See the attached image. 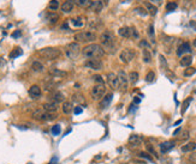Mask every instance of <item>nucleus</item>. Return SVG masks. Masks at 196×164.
<instances>
[{"mask_svg": "<svg viewBox=\"0 0 196 164\" xmlns=\"http://www.w3.org/2000/svg\"><path fill=\"white\" fill-rule=\"evenodd\" d=\"M83 58L90 60V59H100L105 55V49L102 48V46L96 44V43H90L88 46H85L82 50H81Z\"/></svg>", "mask_w": 196, "mask_h": 164, "instance_id": "f257e3e1", "label": "nucleus"}, {"mask_svg": "<svg viewBox=\"0 0 196 164\" xmlns=\"http://www.w3.org/2000/svg\"><path fill=\"white\" fill-rule=\"evenodd\" d=\"M100 41H101V44H102L104 49H108L110 52H114L116 41H114V34L112 31L105 30L100 36Z\"/></svg>", "mask_w": 196, "mask_h": 164, "instance_id": "f03ea898", "label": "nucleus"}, {"mask_svg": "<svg viewBox=\"0 0 196 164\" xmlns=\"http://www.w3.org/2000/svg\"><path fill=\"white\" fill-rule=\"evenodd\" d=\"M39 55L46 60H57L61 56V52L58 48H53V47H47L43 48L41 50H39Z\"/></svg>", "mask_w": 196, "mask_h": 164, "instance_id": "7ed1b4c3", "label": "nucleus"}, {"mask_svg": "<svg viewBox=\"0 0 196 164\" xmlns=\"http://www.w3.org/2000/svg\"><path fill=\"white\" fill-rule=\"evenodd\" d=\"M74 40H76V42H83V43L94 42L96 40V34L93 31H81L74 36Z\"/></svg>", "mask_w": 196, "mask_h": 164, "instance_id": "20e7f679", "label": "nucleus"}, {"mask_svg": "<svg viewBox=\"0 0 196 164\" xmlns=\"http://www.w3.org/2000/svg\"><path fill=\"white\" fill-rule=\"evenodd\" d=\"M80 53H81V46H80L78 42H71L65 47V55L71 60L77 59Z\"/></svg>", "mask_w": 196, "mask_h": 164, "instance_id": "39448f33", "label": "nucleus"}, {"mask_svg": "<svg viewBox=\"0 0 196 164\" xmlns=\"http://www.w3.org/2000/svg\"><path fill=\"white\" fill-rule=\"evenodd\" d=\"M31 116H32V119H35L38 121H49V120H53L54 117H57L53 113H48V112H46L43 109L34 110V112H32V114H31Z\"/></svg>", "mask_w": 196, "mask_h": 164, "instance_id": "423d86ee", "label": "nucleus"}, {"mask_svg": "<svg viewBox=\"0 0 196 164\" xmlns=\"http://www.w3.org/2000/svg\"><path fill=\"white\" fill-rule=\"evenodd\" d=\"M90 95H91V98H93V100H95V101L101 100V98L106 95V86H105V84H96V85H94V87L90 91Z\"/></svg>", "mask_w": 196, "mask_h": 164, "instance_id": "0eeeda50", "label": "nucleus"}, {"mask_svg": "<svg viewBox=\"0 0 196 164\" xmlns=\"http://www.w3.org/2000/svg\"><path fill=\"white\" fill-rule=\"evenodd\" d=\"M135 56H136L135 50H134V49H130V48H126V49L122 50L120 54H119V59H120V61L124 62V63L131 62V61L135 59Z\"/></svg>", "mask_w": 196, "mask_h": 164, "instance_id": "6e6552de", "label": "nucleus"}, {"mask_svg": "<svg viewBox=\"0 0 196 164\" xmlns=\"http://www.w3.org/2000/svg\"><path fill=\"white\" fill-rule=\"evenodd\" d=\"M84 66L87 69H90V70H96V71H99V70H102L104 67V63L100 59H90L88 60L85 63H84Z\"/></svg>", "mask_w": 196, "mask_h": 164, "instance_id": "1a4fd4ad", "label": "nucleus"}, {"mask_svg": "<svg viewBox=\"0 0 196 164\" xmlns=\"http://www.w3.org/2000/svg\"><path fill=\"white\" fill-rule=\"evenodd\" d=\"M118 82H119V89H123L124 91H126L127 85H129V77L124 71H119L118 74Z\"/></svg>", "mask_w": 196, "mask_h": 164, "instance_id": "9d476101", "label": "nucleus"}, {"mask_svg": "<svg viewBox=\"0 0 196 164\" xmlns=\"http://www.w3.org/2000/svg\"><path fill=\"white\" fill-rule=\"evenodd\" d=\"M107 83L112 89H119V82L118 77L114 73H108L107 74Z\"/></svg>", "mask_w": 196, "mask_h": 164, "instance_id": "9b49d317", "label": "nucleus"}, {"mask_svg": "<svg viewBox=\"0 0 196 164\" xmlns=\"http://www.w3.org/2000/svg\"><path fill=\"white\" fill-rule=\"evenodd\" d=\"M41 89L39 85H31L30 89H29V96L31 98H34V100H38V98L41 97Z\"/></svg>", "mask_w": 196, "mask_h": 164, "instance_id": "f8f14e48", "label": "nucleus"}, {"mask_svg": "<svg viewBox=\"0 0 196 164\" xmlns=\"http://www.w3.org/2000/svg\"><path fill=\"white\" fill-rule=\"evenodd\" d=\"M159 146H160V151H161V153H167V152H170V151L175 147V141L167 140V141L161 143Z\"/></svg>", "mask_w": 196, "mask_h": 164, "instance_id": "ddd939ff", "label": "nucleus"}, {"mask_svg": "<svg viewBox=\"0 0 196 164\" xmlns=\"http://www.w3.org/2000/svg\"><path fill=\"white\" fill-rule=\"evenodd\" d=\"M88 9L93 10V11L96 12V13H99V12H101L102 9H104V3L101 1V0H95V1H91V3H90V5L88 6Z\"/></svg>", "mask_w": 196, "mask_h": 164, "instance_id": "4468645a", "label": "nucleus"}, {"mask_svg": "<svg viewBox=\"0 0 196 164\" xmlns=\"http://www.w3.org/2000/svg\"><path fill=\"white\" fill-rule=\"evenodd\" d=\"M112 98H113V93H107V95H105V96L102 97L101 102H100V109H106V108L111 104Z\"/></svg>", "mask_w": 196, "mask_h": 164, "instance_id": "2eb2a0df", "label": "nucleus"}, {"mask_svg": "<svg viewBox=\"0 0 196 164\" xmlns=\"http://www.w3.org/2000/svg\"><path fill=\"white\" fill-rule=\"evenodd\" d=\"M185 53H191V48H190V43L189 42H183L178 47V49H177V55L178 56H182Z\"/></svg>", "mask_w": 196, "mask_h": 164, "instance_id": "dca6fc26", "label": "nucleus"}, {"mask_svg": "<svg viewBox=\"0 0 196 164\" xmlns=\"http://www.w3.org/2000/svg\"><path fill=\"white\" fill-rule=\"evenodd\" d=\"M51 100H52V102H54V103H60V102H64L65 96H64V93L60 92V91H53L52 95H51Z\"/></svg>", "mask_w": 196, "mask_h": 164, "instance_id": "f3484780", "label": "nucleus"}, {"mask_svg": "<svg viewBox=\"0 0 196 164\" xmlns=\"http://www.w3.org/2000/svg\"><path fill=\"white\" fill-rule=\"evenodd\" d=\"M74 6H75L74 0H66V1H64V4L61 5V11L65 13H70L74 10Z\"/></svg>", "mask_w": 196, "mask_h": 164, "instance_id": "a211bd4d", "label": "nucleus"}, {"mask_svg": "<svg viewBox=\"0 0 196 164\" xmlns=\"http://www.w3.org/2000/svg\"><path fill=\"white\" fill-rule=\"evenodd\" d=\"M142 141H143L142 137H140L137 134H133V136H130V138H129V144L131 146H140L142 144Z\"/></svg>", "mask_w": 196, "mask_h": 164, "instance_id": "6ab92c4d", "label": "nucleus"}, {"mask_svg": "<svg viewBox=\"0 0 196 164\" xmlns=\"http://www.w3.org/2000/svg\"><path fill=\"white\" fill-rule=\"evenodd\" d=\"M118 34L119 36L124 37V39H130L131 37V28H129V26H123L118 30Z\"/></svg>", "mask_w": 196, "mask_h": 164, "instance_id": "aec40b11", "label": "nucleus"}, {"mask_svg": "<svg viewBox=\"0 0 196 164\" xmlns=\"http://www.w3.org/2000/svg\"><path fill=\"white\" fill-rule=\"evenodd\" d=\"M74 104L71 103V102H64L63 103V106H61V110H63V113L64 114H71L72 112H74Z\"/></svg>", "mask_w": 196, "mask_h": 164, "instance_id": "412c9836", "label": "nucleus"}, {"mask_svg": "<svg viewBox=\"0 0 196 164\" xmlns=\"http://www.w3.org/2000/svg\"><path fill=\"white\" fill-rule=\"evenodd\" d=\"M42 109L46 110V112H48V113H55V112L58 110V106H57V103H54V102L45 103V104L42 106Z\"/></svg>", "mask_w": 196, "mask_h": 164, "instance_id": "4be33fe9", "label": "nucleus"}, {"mask_svg": "<svg viewBox=\"0 0 196 164\" xmlns=\"http://www.w3.org/2000/svg\"><path fill=\"white\" fill-rule=\"evenodd\" d=\"M181 150L183 152H192L196 150V143L195 141H190V143H186L185 145H183L181 147Z\"/></svg>", "mask_w": 196, "mask_h": 164, "instance_id": "5701e85b", "label": "nucleus"}, {"mask_svg": "<svg viewBox=\"0 0 196 164\" xmlns=\"http://www.w3.org/2000/svg\"><path fill=\"white\" fill-rule=\"evenodd\" d=\"M49 74H51L53 78H61V77H65V76H66V72L60 71V70H58V69H51V70H49Z\"/></svg>", "mask_w": 196, "mask_h": 164, "instance_id": "b1692460", "label": "nucleus"}, {"mask_svg": "<svg viewBox=\"0 0 196 164\" xmlns=\"http://www.w3.org/2000/svg\"><path fill=\"white\" fill-rule=\"evenodd\" d=\"M191 62H192V58H191L190 55L183 56V58L181 59V61H179L181 66H183V67H189L190 65H191Z\"/></svg>", "mask_w": 196, "mask_h": 164, "instance_id": "393cba45", "label": "nucleus"}, {"mask_svg": "<svg viewBox=\"0 0 196 164\" xmlns=\"http://www.w3.org/2000/svg\"><path fill=\"white\" fill-rule=\"evenodd\" d=\"M144 6H146L147 12H148L150 16H155V15H156V12H158V7H156V6H154V5L150 4V3H146Z\"/></svg>", "mask_w": 196, "mask_h": 164, "instance_id": "a878e982", "label": "nucleus"}, {"mask_svg": "<svg viewBox=\"0 0 196 164\" xmlns=\"http://www.w3.org/2000/svg\"><path fill=\"white\" fill-rule=\"evenodd\" d=\"M47 20L51 23V24H55L58 20H59V15L55 13V12H49L47 15Z\"/></svg>", "mask_w": 196, "mask_h": 164, "instance_id": "bb28decb", "label": "nucleus"}, {"mask_svg": "<svg viewBox=\"0 0 196 164\" xmlns=\"http://www.w3.org/2000/svg\"><path fill=\"white\" fill-rule=\"evenodd\" d=\"M31 70L34 72H41V71H43V65L40 61H34L31 65Z\"/></svg>", "mask_w": 196, "mask_h": 164, "instance_id": "cd10ccee", "label": "nucleus"}, {"mask_svg": "<svg viewBox=\"0 0 196 164\" xmlns=\"http://www.w3.org/2000/svg\"><path fill=\"white\" fill-rule=\"evenodd\" d=\"M70 23L72 26H76V28H81L84 25V20L83 18H75V19H70Z\"/></svg>", "mask_w": 196, "mask_h": 164, "instance_id": "c85d7f7f", "label": "nucleus"}, {"mask_svg": "<svg viewBox=\"0 0 196 164\" xmlns=\"http://www.w3.org/2000/svg\"><path fill=\"white\" fill-rule=\"evenodd\" d=\"M142 58H143V61L146 63H149L152 61V54H150V52L148 49H143L142 50Z\"/></svg>", "mask_w": 196, "mask_h": 164, "instance_id": "c756f323", "label": "nucleus"}, {"mask_svg": "<svg viewBox=\"0 0 196 164\" xmlns=\"http://www.w3.org/2000/svg\"><path fill=\"white\" fill-rule=\"evenodd\" d=\"M74 3L77 4L80 7H88L90 5V0H74Z\"/></svg>", "mask_w": 196, "mask_h": 164, "instance_id": "7c9ffc66", "label": "nucleus"}, {"mask_svg": "<svg viewBox=\"0 0 196 164\" xmlns=\"http://www.w3.org/2000/svg\"><path fill=\"white\" fill-rule=\"evenodd\" d=\"M148 35H149V39L152 41V43L154 44L155 43V34H154V25L150 24L149 28H148Z\"/></svg>", "mask_w": 196, "mask_h": 164, "instance_id": "2f4dec72", "label": "nucleus"}, {"mask_svg": "<svg viewBox=\"0 0 196 164\" xmlns=\"http://www.w3.org/2000/svg\"><path fill=\"white\" fill-rule=\"evenodd\" d=\"M191 101H192V97H188L186 100L183 102V106H182V110H181V113H182V115L186 112V109H188V107H189V104L191 103Z\"/></svg>", "mask_w": 196, "mask_h": 164, "instance_id": "473e14b6", "label": "nucleus"}, {"mask_svg": "<svg viewBox=\"0 0 196 164\" xmlns=\"http://www.w3.org/2000/svg\"><path fill=\"white\" fill-rule=\"evenodd\" d=\"M127 77H129V82L131 84H136L139 80V73L137 72H131Z\"/></svg>", "mask_w": 196, "mask_h": 164, "instance_id": "72a5a7b5", "label": "nucleus"}, {"mask_svg": "<svg viewBox=\"0 0 196 164\" xmlns=\"http://www.w3.org/2000/svg\"><path fill=\"white\" fill-rule=\"evenodd\" d=\"M48 9L51 11H57L59 9V1L58 0H51L49 4H48Z\"/></svg>", "mask_w": 196, "mask_h": 164, "instance_id": "f704fd0d", "label": "nucleus"}, {"mask_svg": "<svg viewBox=\"0 0 196 164\" xmlns=\"http://www.w3.org/2000/svg\"><path fill=\"white\" fill-rule=\"evenodd\" d=\"M159 63H160V67L162 69V70H167V61H166V59L164 58V55H160L159 56Z\"/></svg>", "mask_w": 196, "mask_h": 164, "instance_id": "c9c22d12", "label": "nucleus"}, {"mask_svg": "<svg viewBox=\"0 0 196 164\" xmlns=\"http://www.w3.org/2000/svg\"><path fill=\"white\" fill-rule=\"evenodd\" d=\"M22 53H23L22 49L17 47V48H15V49L10 53V58H11V59H16V58H18L19 55H22Z\"/></svg>", "mask_w": 196, "mask_h": 164, "instance_id": "e433bc0d", "label": "nucleus"}, {"mask_svg": "<svg viewBox=\"0 0 196 164\" xmlns=\"http://www.w3.org/2000/svg\"><path fill=\"white\" fill-rule=\"evenodd\" d=\"M51 132H52V134H53V136H59V134H60V132H61L60 125H54V126L52 127V129H51Z\"/></svg>", "mask_w": 196, "mask_h": 164, "instance_id": "4c0bfd02", "label": "nucleus"}, {"mask_svg": "<svg viewBox=\"0 0 196 164\" xmlns=\"http://www.w3.org/2000/svg\"><path fill=\"white\" fill-rule=\"evenodd\" d=\"M72 101L74 102H77V103H83L84 102V97L82 96V95H74L72 96Z\"/></svg>", "mask_w": 196, "mask_h": 164, "instance_id": "58836bf2", "label": "nucleus"}, {"mask_svg": "<svg viewBox=\"0 0 196 164\" xmlns=\"http://www.w3.org/2000/svg\"><path fill=\"white\" fill-rule=\"evenodd\" d=\"M177 3H173V1H170V3H167V5H166V11H173V10H176L177 9Z\"/></svg>", "mask_w": 196, "mask_h": 164, "instance_id": "ea45409f", "label": "nucleus"}, {"mask_svg": "<svg viewBox=\"0 0 196 164\" xmlns=\"http://www.w3.org/2000/svg\"><path fill=\"white\" fill-rule=\"evenodd\" d=\"M196 73V69H194V67H188L185 71H184V76L185 77H190V76H192V74H195Z\"/></svg>", "mask_w": 196, "mask_h": 164, "instance_id": "a19ab883", "label": "nucleus"}, {"mask_svg": "<svg viewBox=\"0 0 196 164\" xmlns=\"http://www.w3.org/2000/svg\"><path fill=\"white\" fill-rule=\"evenodd\" d=\"M154 79H155V73H154L153 71L148 72V73H147V76H146V80H147L148 83H153V82H154Z\"/></svg>", "mask_w": 196, "mask_h": 164, "instance_id": "79ce46f5", "label": "nucleus"}, {"mask_svg": "<svg viewBox=\"0 0 196 164\" xmlns=\"http://www.w3.org/2000/svg\"><path fill=\"white\" fill-rule=\"evenodd\" d=\"M135 12H136V13H139V15H141V16H143V17L148 15L147 10H146V9H143V7H136V9H135Z\"/></svg>", "mask_w": 196, "mask_h": 164, "instance_id": "37998d69", "label": "nucleus"}, {"mask_svg": "<svg viewBox=\"0 0 196 164\" xmlns=\"http://www.w3.org/2000/svg\"><path fill=\"white\" fill-rule=\"evenodd\" d=\"M147 150H148V152H149L150 155H153L155 158H158V157H159V155L156 153V151L154 150V147H153L150 144H148V145H147Z\"/></svg>", "mask_w": 196, "mask_h": 164, "instance_id": "c03bdc74", "label": "nucleus"}, {"mask_svg": "<svg viewBox=\"0 0 196 164\" xmlns=\"http://www.w3.org/2000/svg\"><path fill=\"white\" fill-rule=\"evenodd\" d=\"M140 47L143 48V49H149V48H150V44H149L146 40H142V41L140 42Z\"/></svg>", "mask_w": 196, "mask_h": 164, "instance_id": "a18cd8bd", "label": "nucleus"}, {"mask_svg": "<svg viewBox=\"0 0 196 164\" xmlns=\"http://www.w3.org/2000/svg\"><path fill=\"white\" fill-rule=\"evenodd\" d=\"M139 156H140L141 158H146V159H148V160H153L152 156H150V155H148L147 152H140V153H139Z\"/></svg>", "mask_w": 196, "mask_h": 164, "instance_id": "49530a36", "label": "nucleus"}, {"mask_svg": "<svg viewBox=\"0 0 196 164\" xmlns=\"http://www.w3.org/2000/svg\"><path fill=\"white\" fill-rule=\"evenodd\" d=\"M93 78H94V80H95L97 84H104V79H102L101 76H94Z\"/></svg>", "mask_w": 196, "mask_h": 164, "instance_id": "de8ad7c7", "label": "nucleus"}, {"mask_svg": "<svg viewBox=\"0 0 196 164\" xmlns=\"http://www.w3.org/2000/svg\"><path fill=\"white\" fill-rule=\"evenodd\" d=\"M131 37L133 39H139V32H137V30L134 26L131 28Z\"/></svg>", "mask_w": 196, "mask_h": 164, "instance_id": "09e8293b", "label": "nucleus"}, {"mask_svg": "<svg viewBox=\"0 0 196 164\" xmlns=\"http://www.w3.org/2000/svg\"><path fill=\"white\" fill-rule=\"evenodd\" d=\"M82 112H83V108L82 107H75L74 108V114L75 115H80Z\"/></svg>", "mask_w": 196, "mask_h": 164, "instance_id": "8fccbe9b", "label": "nucleus"}, {"mask_svg": "<svg viewBox=\"0 0 196 164\" xmlns=\"http://www.w3.org/2000/svg\"><path fill=\"white\" fill-rule=\"evenodd\" d=\"M188 138H189V132H188V130H184V132L182 133V136L179 137L181 140H185V139H188Z\"/></svg>", "mask_w": 196, "mask_h": 164, "instance_id": "3c124183", "label": "nucleus"}, {"mask_svg": "<svg viewBox=\"0 0 196 164\" xmlns=\"http://www.w3.org/2000/svg\"><path fill=\"white\" fill-rule=\"evenodd\" d=\"M149 1H150V4H153L154 6H159V5L162 4V0H149Z\"/></svg>", "mask_w": 196, "mask_h": 164, "instance_id": "603ef678", "label": "nucleus"}, {"mask_svg": "<svg viewBox=\"0 0 196 164\" xmlns=\"http://www.w3.org/2000/svg\"><path fill=\"white\" fill-rule=\"evenodd\" d=\"M189 160H190V162H192V163H195V164H196V152H195V153H192V155H190V156H189Z\"/></svg>", "mask_w": 196, "mask_h": 164, "instance_id": "864d4df0", "label": "nucleus"}, {"mask_svg": "<svg viewBox=\"0 0 196 164\" xmlns=\"http://www.w3.org/2000/svg\"><path fill=\"white\" fill-rule=\"evenodd\" d=\"M18 36H21V31H19V30L15 31L13 34H12V37H18Z\"/></svg>", "mask_w": 196, "mask_h": 164, "instance_id": "5fc2aeb1", "label": "nucleus"}, {"mask_svg": "<svg viewBox=\"0 0 196 164\" xmlns=\"http://www.w3.org/2000/svg\"><path fill=\"white\" fill-rule=\"evenodd\" d=\"M179 132H181V128H177V129L175 130V132H173V136H177Z\"/></svg>", "mask_w": 196, "mask_h": 164, "instance_id": "6e6d98bb", "label": "nucleus"}, {"mask_svg": "<svg viewBox=\"0 0 196 164\" xmlns=\"http://www.w3.org/2000/svg\"><path fill=\"white\" fill-rule=\"evenodd\" d=\"M1 65H4V59L0 58V66H1Z\"/></svg>", "mask_w": 196, "mask_h": 164, "instance_id": "4d7b16f0", "label": "nucleus"}, {"mask_svg": "<svg viewBox=\"0 0 196 164\" xmlns=\"http://www.w3.org/2000/svg\"><path fill=\"white\" fill-rule=\"evenodd\" d=\"M181 122H182V120H178V121H177V122H176V123H175V126H177V125H179V123H181Z\"/></svg>", "mask_w": 196, "mask_h": 164, "instance_id": "13d9d810", "label": "nucleus"}, {"mask_svg": "<svg viewBox=\"0 0 196 164\" xmlns=\"http://www.w3.org/2000/svg\"><path fill=\"white\" fill-rule=\"evenodd\" d=\"M192 44H194V47H196V39L194 40V43H192Z\"/></svg>", "mask_w": 196, "mask_h": 164, "instance_id": "bf43d9fd", "label": "nucleus"}, {"mask_svg": "<svg viewBox=\"0 0 196 164\" xmlns=\"http://www.w3.org/2000/svg\"><path fill=\"white\" fill-rule=\"evenodd\" d=\"M28 164H31V163H28Z\"/></svg>", "mask_w": 196, "mask_h": 164, "instance_id": "052dcab7", "label": "nucleus"}]
</instances>
